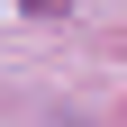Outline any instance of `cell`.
<instances>
[{"label":"cell","instance_id":"1","mask_svg":"<svg viewBox=\"0 0 127 127\" xmlns=\"http://www.w3.org/2000/svg\"><path fill=\"white\" fill-rule=\"evenodd\" d=\"M27 9H36V18H55V9H64V0H27Z\"/></svg>","mask_w":127,"mask_h":127}]
</instances>
